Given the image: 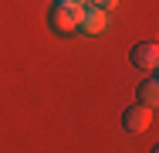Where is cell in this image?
Here are the masks:
<instances>
[{
  "label": "cell",
  "mask_w": 159,
  "mask_h": 153,
  "mask_svg": "<svg viewBox=\"0 0 159 153\" xmlns=\"http://www.w3.org/2000/svg\"><path fill=\"white\" fill-rule=\"evenodd\" d=\"M135 102L156 109V102H159V78H156V75H149V78L139 82V89H135Z\"/></svg>",
  "instance_id": "obj_5"
},
{
  "label": "cell",
  "mask_w": 159,
  "mask_h": 153,
  "mask_svg": "<svg viewBox=\"0 0 159 153\" xmlns=\"http://www.w3.org/2000/svg\"><path fill=\"white\" fill-rule=\"evenodd\" d=\"M78 10H81V7L54 3V7H51V27L58 31V34H75V31H78Z\"/></svg>",
  "instance_id": "obj_1"
},
{
  "label": "cell",
  "mask_w": 159,
  "mask_h": 153,
  "mask_svg": "<svg viewBox=\"0 0 159 153\" xmlns=\"http://www.w3.org/2000/svg\"><path fill=\"white\" fill-rule=\"evenodd\" d=\"M122 126H125L129 133H146V129L152 126V109H149V106H142V102H135L132 109H125Z\"/></svg>",
  "instance_id": "obj_4"
},
{
  "label": "cell",
  "mask_w": 159,
  "mask_h": 153,
  "mask_svg": "<svg viewBox=\"0 0 159 153\" xmlns=\"http://www.w3.org/2000/svg\"><path fill=\"white\" fill-rule=\"evenodd\" d=\"M129 61H132L135 68H142V72H156V65H159V44H156V41L135 44V48L129 51Z\"/></svg>",
  "instance_id": "obj_3"
},
{
  "label": "cell",
  "mask_w": 159,
  "mask_h": 153,
  "mask_svg": "<svg viewBox=\"0 0 159 153\" xmlns=\"http://www.w3.org/2000/svg\"><path fill=\"white\" fill-rule=\"evenodd\" d=\"M85 3H92V7H102V10H115V3H119V0H85Z\"/></svg>",
  "instance_id": "obj_6"
},
{
  "label": "cell",
  "mask_w": 159,
  "mask_h": 153,
  "mask_svg": "<svg viewBox=\"0 0 159 153\" xmlns=\"http://www.w3.org/2000/svg\"><path fill=\"white\" fill-rule=\"evenodd\" d=\"M54 3H71V7H81L85 0H54Z\"/></svg>",
  "instance_id": "obj_7"
},
{
  "label": "cell",
  "mask_w": 159,
  "mask_h": 153,
  "mask_svg": "<svg viewBox=\"0 0 159 153\" xmlns=\"http://www.w3.org/2000/svg\"><path fill=\"white\" fill-rule=\"evenodd\" d=\"M105 24H108V10L92 7V3H81V10H78V31H85V34H102Z\"/></svg>",
  "instance_id": "obj_2"
}]
</instances>
